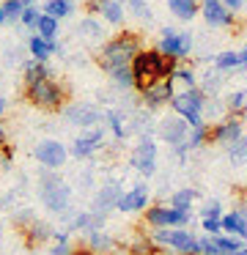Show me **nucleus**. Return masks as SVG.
<instances>
[{
    "label": "nucleus",
    "mask_w": 247,
    "mask_h": 255,
    "mask_svg": "<svg viewBox=\"0 0 247 255\" xmlns=\"http://www.w3.org/2000/svg\"><path fill=\"white\" fill-rule=\"evenodd\" d=\"M201 214H203V220H223V206H220V200H209Z\"/></svg>",
    "instance_id": "a19ab883"
},
{
    "label": "nucleus",
    "mask_w": 247,
    "mask_h": 255,
    "mask_svg": "<svg viewBox=\"0 0 247 255\" xmlns=\"http://www.w3.org/2000/svg\"><path fill=\"white\" fill-rule=\"evenodd\" d=\"M168 8L176 19L181 22H190L201 14V0H168Z\"/></svg>",
    "instance_id": "412c9836"
},
{
    "label": "nucleus",
    "mask_w": 247,
    "mask_h": 255,
    "mask_svg": "<svg viewBox=\"0 0 247 255\" xmlns=\"http://www.w3.org/2000/svg\"><path fill=\"white\" fill-rule=\"evenodd\" d=\"M36 33L47 41H58V19L41 14V19H38V25H36Z\"/></svg>",
    "instance_id": "c85d7f7f"
},
{
    "label": "nucleus",
    "mask_w": 247,
    "mask_h": 255,
    "mask_svg": "<svg viewBox=\"0 0 247 255\" xmlns=\"http://www.w3.org/2000/svg\"><path fill=\"white\" fill-rule=\"evenodd\" d=\"M143 50V41H140V33H132V30H124V33L113 36L102 44L96 55V63L102 72H115V69H124V66H132V61L137 58V52Z\"/></svg>",
    "instance_id": "f257e3e1"
},
{
    "label": "nucleus",
    "mask_w": 247,
    "mask_h": 255,
    "mask_svg": "<svg viewBox=\"0 0 247 255\" xmlns=\"http://www.w3.org/2000/svg\"><path fill=\"white\" fill-rule=\"evenodd\" d=\"M239 58H242V66H247V47H242V50H239Z\"/></svg>",
    "instance_id": "8fccbe9b"
},
{
    "label": "nucleus",
    "mask_w": 247,
    "mask_h": 255,
    "mask_svg": "<svg viewBox=\"0 0 247 255\" xmlns=\"http://www.w3.org/2000/svg\"><path fill=\"white\" fill-rule=\"evenodd\" d=\"M203 231H206V236H220L223 231V220H203Z\"/></svg>",
    "instance_id": "c03bdc74"
},
{
    "label": "nucleus",
    "mask_w": 247,
    "mask_h": 255,
    "mask_svg": "<svg viewBox=\"0 0 247 255\" xmlns=\"http://www.w3.org/2000/svg\"><path fill=\"white\" fill-rule=\"evenodd\" d=\"M121 195H124V192H121L118 184H104V187L96 192V198H93V211H99V214L113 211L115 206H118Z\"/></svg>",
    "instance_id": "a211bd4d"
},
{
    "label": "nucleus",
    "mask_w": 247,
    "mask_h": 255,
    "mask_svg": "<svg viewBox=\"0 0 247 255\" xmlns=\"http://www.w3.org/2000/svg\"><path fill=\"white\" fill-rule=\"evenodd\" d=\"M159 52L170 61L181 63L190 58L192 52V33L190 30H176V28H162V36H159Z\"/></svg>",
    "instance_id": "0eeeda50"
},
{
    "label": "nucleus",
    "mask_w": 247,
    "mask_h": 255,
    "mask_svg": "<svg viewBox=\"0 0 247 255\" xmlns=\"http://www.w3.org/2000/svg\"><path fill=\"white\" fill-rule=\"evenodd\" d=\"M71 255H96V253H93L91 247H74V250H71Z\"/></svg>",
    "instance_id": "de8ad7c7"
},
{
    "label": "nucleus",
    "mask_w": 247,
    "mask_h": 255,
    "mask_svg": "<svg viewBox=\"0 0 247 255\" xmlns=\"http://www.w3.org/2000/svg\"><path fill=\"white\" fill-rule=\"evenodd\" d=\"M148 198H151V189H148L146 184H137V187L129 189V192L121 195L115 211H124V214H129V211H143L148 206Z\"/></svg>",
    "instance_id": "f3484780"
},
{
    "label": "nucleus",
    "mask_w": 247,
    "mask_h": 255,
    "mask_svg": "<svg viewBox=\"0 0 247 255\" xmlns=\"http://www.w3.org/2000/svg\"><path fill=\"white\" fill-rule=\"evenodd\" d=\"M88 3H104V0H88Z\"/></svg>",
    "instance_id": "6e6d98bb"
},
{
    "label": "nucleus",
    "mask_w": 247,
    "mask_h": 255,
    "mask_svg": "<svg viewBox=\"0 0 247 255\" xmlns=\"http://www.w3.org/2000/svg\"><path fill=\"white\" fill-rule=\"evenodd\" d=\"M104 121L110 124V129H113V134H115V140H124L126 137V121H124V116H121L118 110H107L104 113Z\"/></svg>",
    "instance_id": "473e14b6"
},
{
    "label": "nucleus",
    "mask_w": 247,
    "mask_h": 255,
    "mask_svg": "<svg viewBox=\"0 0 247 255\" xmlns=\"http://www.w3.org/2000/svg\"><path fill=\"white\" fill-rule=\"evenodd\" d=\"M104 143V129H91L88 134H80V137L71 143V156H77V159H88V156H93L99 148H102Z\"/></svg>",
    "instance_id": "dca6fc26"
},
{
    "label": "nucleus",
    "mask_w": 247,
    "mask_h": 255,
    "mask_svg": "<svg viewBox=\"0 0 247 255\" xmlns=\"http://www.w3.org/2000/svg\"><path fill=\"white\" fill-rule=\"evenodd\" d=\"M52 228L47 225V222H38V220H33L30 225L22 231V236H25V242H27V247H41L44 242H49L52 239Z\"/></svg>",
    "instance_id": "aec40b11"
},
{
    "label": "nucleus",
    "mask_w": 247,
    "mask_h": 255,
    "mask_svg": "<svg viewBox=\"0 0 247 255\" xmlns=\"http://www.w3.org/2000/svg\"><path fill=\"white\" fill-rule=\"evenodd\" d=\"M88 247H91L96 255L99 253L107 255V253H113V250H115V242H113V236H110V233L96 231V233H91V236H88Z\"/></svg>",
    "instance_id": "a878e982"
},
{
    "label": "nucleus",
    "mask_w": 247,
    "mask_h": 255,
    "mask_svg": "<svg viewBox=\"0 0 247 255\" xmlns=\"http://www.w3.org/2000/svg\"><path fill=\"white\" fill-rule=\"evenodd\" d=\"M143 217H146V225L165 231V228H184L192 220V211L173 209V206H151L143 211Z\"/></svg>",
    "instance_id": "6e6552de"
},
{
    "label": "nucleus",
    "mask_w": 247,
    "mask_h": 255,
    "mask_svg": "<svg viewBox=\"0 0 247 255\" xmlns=\"http://www.w3.org/2000/svg\"><path fill=\"white\" fill-rule=\"evenodd\" d=\"M225 110H228V116H239L242 118V113L247 110V88L234 91V94L225 99Z\"/></svg>",
    "instance_id": "bb28decb"
},
{
    "label": "nucleus",
    "mask_w": 247,
    "mask_h": 255,
    "mask_svg": "<svg viewBox=\"0 0 247 255\" xmlns=\"http://www.w3.org/2000/svg\"><path fill=\"white\" fill-rule=\"evenodd\" d=\"M217 239V247L223 250V255H236L242 250V239H236V236H225V233H220V236H214Z\"/></svg>",
    "instance_id": "f704fd0d"
},
{
    "label": "nucleus",
    "mask_w": 247,
    "mask_h": 255,
    "mask_svg": "<svg viewBox=\"0 0 247 255\" xmlns=\"http://www.w3.org/2000/svg\"><path fill=\"white\" fill-rule=\"evenodd\" d=\"M195 198H198V192H195V189L184 187V189H179V192H173V198H170V206H173V209L192 211V203H195Z\"/></svg>",
    "instance_id": "7c9ffc66"
},
{
    "label": "nucleus",
    "mask_w": 247,
    "mask_h": 255,
    "mask_svg": "<svg viewBox=\"0 0 247 255\" xmlns=\"http://www.w3.org/2000/svg\"><path fill=\"white\" fill-rule=\"evenodd\" d=\"M25 99L30 102L33 107H38V110L58 113V110H63L66 99H69V88H66L60 80L47 77L36 85H25Z\"/></svg>",
    "instance_id": "7ed1b4c3"
},
{
    "label": "nucleus",
    "mask_w": 247,
    "mask_h": 255,
    "mask_svg": "<svg viewBox=\"0 0 247 255\" xmlns=\"http://www.w3.org/2000/svg\"><path fill=\"white\" fill-rule=\"evenodd\" d=\"M33 156H36V162H41L47 170H58V167H63L66 156H69V148H66L63 143H58V140H44V143L36 145Z\"/></svg>",
    "instance_id": "4468645a"
},
{
    "label": "nucleus",
    "mask_w": 247,
    "mask_h": 255,
    "mask_svg": "<svg viewBox=\"0 0 247 255\" xmlns=\"http://www.w3.org/2000/svg\"><path fill=\"white\" fill-rule=\"evenodd\" d=\"M77 30H80L85 39H102V22H96L93 17H85V19L80 22V28H77Z\"/></svg>",
    "instance_id": "e433bc0d"
},
{
    "label": "nucleus",
    "mask_w": 247,
    "mask_h": 255,
    "mask_svg": "<svg viewBox=\"0 0 247 255\" xmlns=\"http://www.w3.org/2000/svg\"><path fill=\"white\" fill-rule=\"evenodd\" d=\"M22 74H25V85H36V83H41V80L52 77V74H49V69H47V63L33 61V58H30V61H25Z\"/></svg>",
    "instance_id": "b1692460"
},
{
    "label": "nucleus",
    "mask_w": 247,
    "mask_h": 255,
    "mask_svg": "<svg viewBox=\"0 0 247 255\" xmlns=\"http://www.w3.org/2000/svg\"><path fill=\"white\" fill-rule=\"evenodd\" d=\"M110 80H113V85H115V88H121V91L135 88V74H132V66H124V69L110 72Z\"/></svg>",
    "instance_id": "2f4dec72"
},
{
    "label": "nucleus",
    "mask_w": 247,
    "mask_h": 255,
    "mask_svg": "<svg viewBox=\"0 0 247 255\" xmlns=\"http://www.w3.org/2000/svg\"><path fill=\"white\" fill-rule=\"evenodd\" d=\"M239 137H245V124L239 116H225L209 129V145H234Z\"/></svg>",
    "instance_id": "1a4fd4ad"
},
{
    "label": "nucleus",
    "mask_w": 247,
    "mask_h": 255,
    "mask_svg": "<svg viewBox=\"0 0 247 255\" xmlns=\"http://www.w3.org/2000/svg\"><path fill=\"white\" fill-rule=\"evenodd\" d=\"M129 162H132V167H135L137 173L154 176V170H157V143H154L151 137H140V143L135 145Z\"/></svg>",
    "instance_id": "f8f14e48"
},
{
    "label": "nucleus",
    "mask_w": 247,
    "mask_h": 255,
    "mask_svg": "<svg viewBox=\"0 0 247 255\" xmlns=\"http://www.w3.org/2000/svg\"><path fill=\"white\" fill-rule=\"evenodd\" d=\"M228 162L234 167L247 165V137H239L234 145H228Z\"/></svg>",
    "instance_id": "c756f323"
},
{
    "label": "nucleus",
    "mask_w": 247,
    "mask_h": 255,
    "mask_svg": "<svg viewBox=\"0 0 247 255\" xmlns=\"http://www.w3.org/2000/svg\"><path fill=\"white\" fill-rule=\"evenodd\" d=\"M71 250H74V247H71L69 242H58L52 250H49V255H71Z\"/></svg>",
    "instance_id": "a18cd8bd"
},
{
    "label": "nucleus",
    "mask_w": 247,
    "mask_h": 255,
    "mask_svg": "<svg viewBox=\"0 0 247 255\" xmlns=\"http://www.w3.org/2000/svg\"><path fill=\"white\" fill-rule=\"evenodd\" d=\"M220 85H223V77H220L217 72H214V74L209 72L206 77H203V88H201V91H203V94H214V91H217Z\"/></svg>",
    "instance_id": "37998d69"
},
{
    "label": "nucleus",
    "mask_w": 247,
    "mask_h": 255,
    "mask_svg": "<svg viewBox=\"0 0 247 255\" xmlns=\"http://www.w3.org/2000/svg\"><path fill=\"white\" fill-rule=\"evenodd\" d=\"M225 3V8H228V11H234V14H239L242 8L247 6V0H223Z\"/></svg>",
    "instance_id": "49530a36"
},
{
    "label": "nucleus",
    "mask_w": 247,
    "mask_h": 255,
    "mask_svg": "<svg viewBox=\"0 0 247 255\" xmlns=\"http://www.w3.org/2000/svg\"><path fill=\"white\" fill-rule=\"evenodd\" d=\"M41 11L47 14V17H55L60 22V19H66L71 11H74V3H71V0H47Z\"/></svg>",
    "instance_id": "393cba45"
},
{
    "label": "nucleus",
    "mask_w": 247,
    "mask_h": 255,
    "mask_svg": "<svg viewBox=\"0 0 247 255\" xmlns=\"http://www.w3.org/2000/svg\"><path fill=\"white\" fill-rule=\"evenodd\" d=\"M223 231L228 236H236L242 242H247V217L242 211H231V214L223 217Z\"/></svg>",
    "instance_id": "4be33fe9"
},
{
    "label": "nucleus",
    "mask_w": 247,
    "mask_h": 255,
    "mask_svg": "<svg viewBox=\"0 0 247 255\" xmlns=\"http://www.w3.org/2000/svg\"><path fill=\"white\" fill-rule=\"evenodd\" d=\"M8 148V140H5V132H3V127H0V151H5Z\"/></svg>",
    "instance_id": "09e8293b"
},
{
    "label": "nucleus",
    "mask_w": 247,
    "mask_h": 255,
    "mask_svg": "<svg viewBox=\"0 0 247 255\" xmlns=\"http://www.w3.org/2000/svg\"><path fill=\"white\" fill-rule=\"evenodd\" d=\"M126 8L140 19H151V8H148L146 0H126Z\"/></svg>",
    "instance_id": "ea45409f"
},
{
    "label": "nucleus",
    "mask_w": 247,
    "mask_h": 255,
    "mask_svg": "<svg viewBox=\"0 0 247 255\" xmlns=\"http://www.w3.org/2000/svg\"><path fill=\"white\" fill-rule=\"evenodd\" d=\"M201 17L209 28H234L236 14L225 8L223 0H201Z\"/></svg>",
    "instance_id": "ddd939ff"
},
{
    "label": "nucleus",
    "mask_w": 247,
    "mask_h": 255,
    "mask_svg": "<svg viewBox=\"0 0 247 255\" xmlns=\"http://www.w3.org/2000/svg\"><path fill=\"white\" fill-rule=\"evenodd\" d=\"M58 50H60L58 41H47V39H41L38 33H33L30 39H27V52H30L33 61L47 63V58H49V55H55Z\"/></svg>",
    "instance_id": "6ab92c4d"
},
{
    "label": "nucleus",
    "mask_w": 247,
    "mask_h": 255,
    "mask_svg": "<svg viewBox=\"0 0 247 255\" xmlns=\"http://www.w3.org/2000/svg\"><path fill=\"white\" fill-rule=\"evenodd\" d=\"M159 137L168 145H173V148H181V145L187 143V137H190V124L181 116L162 118V121H159Z\"/></svg>",
    "instance_id": "2eb2a0df"
},
{
    "label": "nucleus",
    "mask_w": 247,
    "mask_h": 255,
    "mask_svg": "<svg viewBox=\"0 0 247 255\" xmlns=\"http://www.w3.org/2000/svg\"><path fill=\"white\" fill-rule=\"evenodd\" d=\"M22 3H25V6H36V0H22Z\"/></svg>",
    "instance_id": "5fc2aeb1"
},
{
    "label": "nucleus",
    "mask_w": 247,
    "mask_h": 255,
    "mask_svg": "<svg viewBox=\"0 0 247 255\" xmlns=\"http://www.w3.org/2000/svg\"><path fill=\"white\" fill-rule=\"evenodd\" d=\"M41 203L55 214H63L71 203V189L60 181L55 170L41 173Z\"/></svg>",
    "instance_id": "423d86ee"
},
{
    "label": "nucleus",
    "mask_w": 247,
    "mask_h": 255,
    "mask_svg": "<svg viewBox=\"0 0 247 255\" xmlns=\"http://www.w3.org/2000/svg\"><path fill=\"white\" fill-rule=\"evenodd\" d=\"M0 6H3V11H5V19H11V22H16V19L22 17V11L27 8L22 0H3Z\"/></svg>",
    "instance_id": "4c0bfd02"
},
{
    "label": "nucleus",
    "mask_w": 247,
    "mask_h": 255,
    "mask_svg": "<svg viewBox=\"0 0 247 255\" xmlns=\"http://www.w3.org/2000/svg\"><path fill=\"white\" fill-rule=\"evenodd\" d=\"M137 94H140L143 105L151 107V110H157V107L170 105V102H173V96H176V80L173 77H165V80H159V83L148 85V88L137 91Z\"/></svg>",
    "instance_id": "9d476101"
},
{
    "label": "nucleus",
    "mask_w": 247,
    "mask_h": 255,
    "mask_svg": "<svg viewBox=\"0 0 247 255\" xmlns=\"http://www.w3.org/2000/svg\"><path fill=\"white\" fill-rule=\"evenodd\" d=\"M41 14L44 11H38L36 6H27L25 11H22V17H19V22L25 25V28H30V30H36V25H38V19H41Z\"/></svg>",
    "instance_id": "58836bf2"
},
{
    "label": "nucleus",
    "mask_w": 247,
    "mask_h": 255,
    "mask_svg": "<svg viewBox=\"0 0 247 255\" xmlns=\"http://www.w3.org/2000/svg\"><path fill=\"white\" fill-rule=\"evenodd\" d=\"M66 121L74 124V127H85V129H96L102 124V110L96 105H88V102H74L63 110Z\"/></svg>",
    "instance_id": "9b49d317"
},
{
    "label": "nucleus",
    "mask_w": 247,
    "mask_h": 255,
    "mask_svg": "<svg viewBox=\"0 0 247 255\" xmlns=\"http://www.w3.org/2000/svg\"><path fill=\"white\" fill-rule=\"evenodd\" d=\"M209 124L198 129H190V137H187V148H201V145H209Z\"/></svg>",
    "instance_id": "72a5a7b5"
},
{
    "label": "nucleus",
    "mask_w": 247,
    "mask_h": 255,
    "mask_svg": "<svg viewBox=\"0 0 247 255\" xmlns=\"http://www.w3.org/2000/svg\"><path fill=\"white\" fill-rule=\"evenodd\" d=\"M239 66H242V58L234 50H225L220 55H214V69L217 72H231V69H239Z\"/></svg>",
    "instance_id": "cd10ccee"
},
{
    "label": "nucleus",
    "mask_w": 247,
    "mask_h": 255,
    "mask_svg": "<svg viewBox=\"0 0 247 255\" xmlns=\"http://www.w3.org/2000/svg\"><path fill=\"white\" fill-rule=\"evenodd\" d=\"M151 239L159 247H170L179 255H201V239L187 228H165V231L151 233Z\"/></svg>",
    "instance_id": "39448f33"
},
{
    "label": "nucleus",
    "mask_w": 247,
    "mask_h": 255,
    "mask_svg": "<svg viewBox=\"0 0 247 255\" xmlns=\"http://www.w3.org/2000/svg\"><path fill=\"white\" fill-rule=\"evenodd\" d=\"M201 255H223V250L217 247V239H214V236H203L201 239Z\"/></svg>",
    "instance_id": "79ce46f5"
},
{
    "label": "nucleus",
    "mask_w": 247,
    "mask_h": 255,
    "mask_svg": "<svg viewBox=\"0 0 247 255\" xmlns=\"http://www.w3.org/2000/svg\"><path fill=\"white\" fill-rule=\"evenodd\" d=\"M173 80H176V83H181V85H184V91L198 88V77H195V72H192L190 66H179V69L173 72Z\"/></svg>",
    "instance_id": "c9c22d12"
},
{
    "label": "nucleus",
    "mask_w": 247,
    "mask_h": 255,
    "mask_svg": "<svg viewBox=\"0 0 247 255\" xmlns=\"http://www.w3.org/2000/svg\"><path fill=\"white\" fill-rule=\"evenodd\" d=\"M179 69V63L165 58L162 52L154 47V50H140L137 58L132 61V74H135V88L143 91L148 85L159 83L165 77H173V72Z\"/></svg>",
    "instance_id": "f03ea898"
},
{
    "label": "nucleus",
    "mask_w": 247,
    "mask_h": 255,
    "mask_svg": "<svg viewBox=\"0 0 247 255\" xmlns=\"http://www.w3.org/2000/svg\"><path fill=\"white\" fill-rule=\"evenodd\" d=\"M236 255H247V242L242 244V250H239V253H236Z\"/></svg>",
    "instance_id": "864d4df0"
},
{
    "label": "nucleus",
    "mask_w": 247,
    "mask_h": 255,
    "mask_svg": "<svg viewBox=\"0 0 247 255\" xmlns=\"http://www.w3.org/2000/svg\"><path fill=\"white\" fill-rule=\"evenodd\" d=\"M170 107H173L176 116H181L187 124H190V129H198L203 127V110H206V94H203L201 88H190V91H181V94L173 96V102H170Z\"/></svg>",
    "instance_id": "20e7f679"
},
{
    "label": "nucleus",
    "mask_w": 247,
    "mask_h": 255,
    "mask_svg": "<svg viewBox=\"0 0 247 255\" xmlns=\"http://www.w3.org/2000/svg\"><path fill=\"white\" fill-rule=\"evenodd\" d=\"M102 19L107 25H115V28H118V25H124V17H126V3L124 0H104L102 3Z\"/></svg>",
    "instance_id": "5701e85b"
},
{
    "label": "nucleus",
    "mask_w": 247,
    "mask_h": 255,
    "mask_svg": "<svg viewBox=\"0 0 247 255\" xmlns=\"http://www.w3.org/2000/svg\"><path fill=\"white\" fill-rule=\"evenodd\" d=\"M3 116H5V99L0 96V118H3Z\"/></svg>",
    "instance_id": "603ef678"
},
{
    "label": "nucleus",
    "mask_w": 247,
    "mask_h": 255,
    "mask_svg": "<svg viewBox=\"0 0 247 255\" xmlns=\"http://www.w3.org/2000/svg\"><path fill=\"white\" fill-rule=\"evenodd\" d=\"M5 22H8V19H5V11H3V6H0V28H3Z\"/></svg>",
    "instance_id": "3c124183"
}]
</instances>
